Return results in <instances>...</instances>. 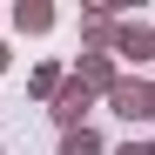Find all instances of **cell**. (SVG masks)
Wrapping results in <instances>:
<instances>
[{"label": "cell", "mask_w": 155, "mask_h": 155, "mask_svg": "<svg viewBox=\"0 0 155 155\" xmlns=\"http://www.w3.org/2000/svg\"><path fill=\"white\" fill-rule=\"evenodd\" d=\"M14 27L20 34H47V27H54V7H47V0H20V7H14Z\"/></svg>", "instance_id": "8992f818"}, {"label": "cell", "mask_w": 155, "mask_h": 155, "mask_svg": "<svg viewBox=\"0 0 155 155\" xmlns=\"http://www.w3.org/2000/svg\"><path fill=\"white\" fill-rule=\"evenodd\" d=\"M61 81H68V74H61L54 61H41V68L27 74V94H34V101H54V94H61Z\"/></svg>", "instance_id": "52a82bcc"}, {"label": "cell", "mask_w": 155, "mask_h": 155, "mask_svg": "<svg viewBox=\"0 0 155 155\" xmlns=\"http://www.w3.org/2000/svg\"><path fill=\"white\" fill-rule=\"evenodd\" d=\"M108 54H115V68L121 61H155V27H142V20H115V41H108Z\"/></svg>", "instance_id": "7a4b0ae2"}, {"label": "cell", "mask_w": 155, "mask_h": 155, "mask_svg": "<svg viewBox=\"0 0 155 155\" xmlns=\"http://www.w3.org/2000/svg\"><path fill=\"white\" fill-rule=\"evenodd\" d=\"M115 155H155V142H142V135H128V142H121Z\"/></svg>", "instance_id": "9c48e42d"}, {"label": "cell", "mask_w": 155, "mask_h": 155, "mask_svg": "<svg viewBox=\"0 0 155 155\" xmlns=\"http://www.w3.org/2000/svg\"><path fill=\"white\" fill-rule=\"evenodd\" d=\"M148 121H155V81H148Z\"/></svg>", "instance_id": "8fae6325"}, {"label": "cell", "mask_w": 155, "mask_h": 155, "mask_svg": "<svg viewBox=\"0 0 155 155\" xmlns=\"http://www.w3.org/2000/svg\"><path fill=\"white\" fill-rule=\"evenodd\" d=\"M101 101H108L121 121H148V81H142V74H121V81L101 94Z\"/></svg>", "instance_id": "3957f363"}, {"label": "cell", "mask_w": 155, "mask_h": 155, "mask_svg": "<svg viewBox=\"0 0 155 155\" xmlns=\"http://www.w3.org/2000/svg\"><path fill=\"white\" fill-rule=\"evenodd\" d=\"M61 155H101V135H94V128H68V135H61Z\"/></svg>", "instance_id": "ba28073f"}, {"label": "cell", "mask_w": 155, "mask_h": 155, "mask_svg": "<svg viewBox=\"0 0 155 155\" xmlns=\"http://www.w3.org/2000/svg\"><path fill=\"white\" fill-rule=\"evenodd\" d=\"M7 61H14V47H7V41H0V68H7Z\"/></svg>", "instance_id": "30bf717a"}, {"label": "cell", "mask_w": 155, "mask_h": 155, "mask_svg": "<svg viewBox=\"0 0 155 155\" xmlns=\"http://www.w3.org/2000/svg\"><path fill=\"white\" fill-rule=\"evenodd\" d=\"M81 41H88V54H108V41H115V7H88V14H81Z\"/></svg>", "instance_id": "5b68a950"}, {"label": "cell", "mask_w": 155, "mask_h": 155, "mask_svg": "<svg viewBox=\"0 0 155 155\" xmlns=\"http://www.w3.org/2000/svg\"><path fill=\"white\" fill-rule=\"evenodd\" d=\"M74 81H81L88 94H108L121 81V68H115V54H81V61H74Z\"/></svg>", "instance_id": "277c9868"}, {"label": "cell", "mask_w": 155, "mask_h": 155, "mask_svg": "<svg viewBox=\"0 0 155 155\" xmlns=\"http://www.w3.org/2000/svg\"><path fill=\"white\" fill-rule=\"evenodd\" d=\"M88 108H94V94L74 81V74L61 81V94L47 101V115H54V128H61V135H68V128H88Z\"/></svg>", "instance_id": "6da1fadb"}]
</instances>
